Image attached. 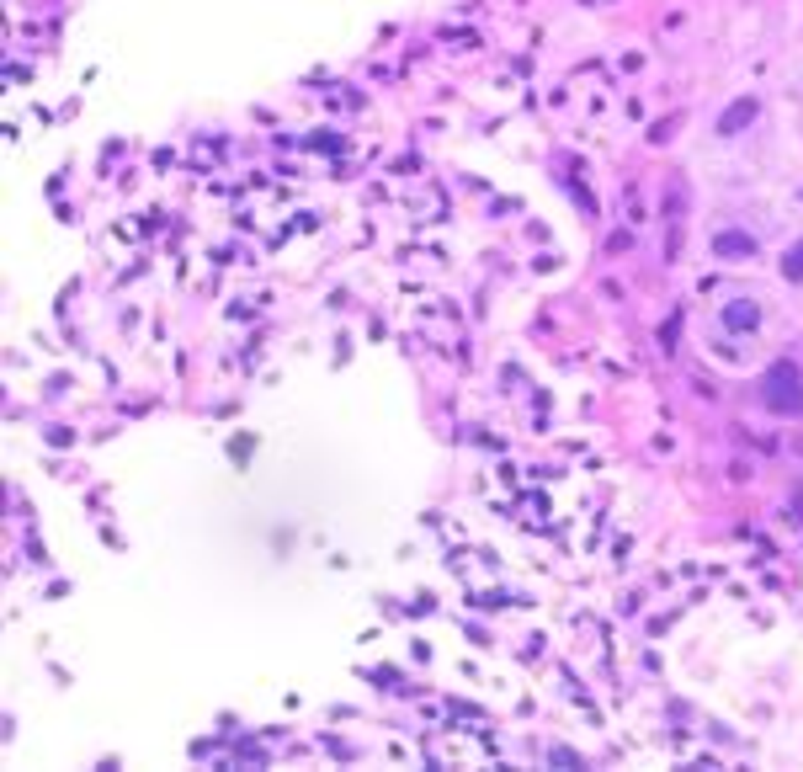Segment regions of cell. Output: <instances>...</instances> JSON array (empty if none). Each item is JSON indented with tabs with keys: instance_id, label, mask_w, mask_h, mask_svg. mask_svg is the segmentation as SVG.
I'll return each mask as SVG.
<instances>
[]
</instances>
